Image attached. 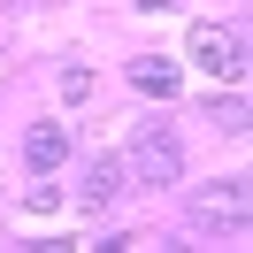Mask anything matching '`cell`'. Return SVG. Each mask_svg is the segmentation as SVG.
<instances>
[{"mask_svg":"<svg viewBox=\"0 0 253 253\" xmlns=\"http://www.w3.org/2000/svg\"><path fill=\"white\" fill-rule=\"evenodd\" d=\"M192 62H200L207 77L238 84L246 77V31H238V23H192Z\"/></svg>","mask_w":253,"mask_h":253,"instance_id":"1","label":"cell"},{"mask_svg":"<svg viewBox=\"0 0 253 253\" xmlns=\"http://www.w3.org/2000/svg\"><path fill=\"white\" fill-rule=\"evenodd\" d=\"M130 176H138V184H176V176H184V154H176V138H169L161 123L138 130V146H130Z\"/></svg>","mask_w":253,"mask_h":253,"instance_id":"2","label":"cell"},{"mask_svg":"<svg viewBox=\"0 0 253 253\" xmlns=\"http://www.w3.org/2000/svg\"><path fill=\"white\" fill-rule=\"evenodd\" d=\"M246 176H222V184L215 192H200V207H192V215H200L207 222V230H238V222H246Z\"/></svg>","mask_w":253,"mask_h":253,"instance_id":"3","label":"cell"},{"mask_svg":"<svg viewBox=\"0 0 253 253\" xmlns=\"http://www.w3.org/2000/svg\"><path fill=\"white\" fill-rule=\"evenodd\" d=\"M23 161H31V176L62 169V161H69V130L62 123H31V130H23Z\"/></svg>","mask_w":253,"mask_h":253,"instance_id":"4","label":"cell"},{"mask_svg":"<svg viewBox=\"0 0 253 253\" xmlns=\"http://www.w3.org/2000/svg\"><path fill=\"white\" fill-rule=\"evenodd\" d=\"M130 84H138L146 100H176V62H161V54H138V62H130Z\"/></svg>","mask_w":253,"mask_h":253,"instance_id":"5","label":"cell"},{"mask_svg":"<svg viewBox=\"0 0 253 253\" xmlns=\"http://www.w3.org/2000/svg\"><path fill=\"white\" fill-rule=\"evenodd\" d=\"M115 192H123V161H108V154H100L92 169H84V207L100 215V207H115Z\"/></svg>","mask_w":253,"mask_h":253,"instance_id":"6","label":"cell"},{"mask_svg":"<svg viewBox=\"0 0 253 253\" xmlns=\"http://www.w3.org/2000/svg\"><path fill=\"white\" fill-rule=\"evenodd\" d=\"M62 100H92V69H84V62L62 69Z\"/></svg>","mask_w":253,"mask_h":253,"instance_id":"7","label":"cell"},{"mask_svg":"<svg viewBox=\"0 0 253 253\" xmlns=\"http://www.w3.org/2000/svg\"><path fill=\"white\" fill-rule=\"evenodd\" d=\"M23 207H31V215H54V207H62V192H54V184H31V192H23Z\"/></svg>","mask_w":253,"mask_h":253,"instance_id":"8","label":"cell"},{"mask_svg":"<svg viewBox=\"0 0 253 253\" xmlns=\"http://www.w3.org/2000/svg\"><path fill=\"white\" fill-rule=\"evenodd\" d=\"M138 8H169V0H138Z\"/></svg>","mask_w":253,"mask_h":253,"instance_id":"9","label":"cell"}]
</instances>
